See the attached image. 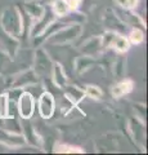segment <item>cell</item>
Returning a JSON list of instances; mask_svg holds the SVG:
<instances>
[{
    "label": "cell",
    "instance_id": "52a82bcc",
    "mask_svg": "<svg viewBox=\"0 0 148 155\" xmlns=\"http://www.w3.org/2000/svg\"><path fill=\"white\" fill-rule=\"evenodd\" d=\"M87 92H88V94H89V96L94 97V98H99V97L102 96V92L99 91L97 87H88V88H87Z\"/></svg>",
    "mask_w": 148,
    "mask_h": 155
},
{
    "label": "cell",
    "instance_id": "6da1fadb",
    "mask_svg": "<svg viewBox=\"0 0 148 155\" xmlns=\"http://www.w3.org/2000/svg\"><path fill=\"white\" fill-rule=\"evenodd\" d=\"M54 113V100L50 93H44L40 98V114L44 118H50Z\"/></svg>",
    "mask_w": 148,
    "mask_h": 155
},
{
    "label": "cell",
    "instance_id": "8992f818",
    "mask_svg": "<svg viewBox=\"0 0 148 155\" xmlns=\"http://www.w3.org/2000/svg\"><path fill=\"white\" fill-rule=\"evenodd\" d=\"M130 40L133 43H135V44H138V43H140L143 40V32L139 31V30H134L131 34H130Z\"/></svg>",
    "mask_w": 148,
    "mask_h": 155
},
{
    "label": "cell",
    "instance_id": "9c48e42d",
    "mask_svg": "<svg viewBox=\"0 0 148 155\" xmlns=\"http://www.w3.org/2000/svg\"><path fill=\"white\" fill-rule=\"evenodd\" d=\"M68 4H70V5H68V7H70L71 9H74V8H76V7H77V2H76V0H75V2H74V0H72V2H70Z\"/></svg>",
    "mask_w": 148,
    "mask_h": 155
},
{
    "label": "cell",
    "instance_id": "3957f363",
    "mask_svg": "<svg viewBox=\"0 0 148 155\" xmlns=\"http://www.w3.org/2000/svg\"><path fill=\"white\" fill-rule=\"evenodd\" d=\"M133 88V83L130 80H126V81H122V83H120L118 85L115 87V89L112 91V94L115 97H120L122 94L128 93V92H130Z\"/></svg>",
    "mask_w": 148,
    "mask_h": 155
},
{
    "label": "cell",
    "instance_id": "7a4b0ae2",
    "mask_svg": "<svg viewBox=\"0 0 148 155\" xmlns=\"http://www.w3.org/2000/svg\"><path fill=\"white\" fill-rule=\"evenodd\" d=\"M34 113V100H32L31 94L25 93L20 100V114L23 118L28 119Z\"/></svg>",
    "mask_w": 148,
    "mask_h": 155
},
{
    "label": "cell",
    "instance_id": "5b68a950",
    "mask_svg": "<svg viewBox=\"0 0 148 155\" xmlns=\"http://www.w3.org/2000/svg\"><path fill=\"white\" fill-rule=\"evenodd\" d=\"M68 9H70L68 3L65 2V0H57V2L54 3V11H55V13L65 14L66 12L68 11Z\"/></svg>",
    "mask_w": 148,
    "mask_h": 155
},
{
    "label": "cell",
    "instance_id": "277c9868",
    "mask_svg": "<svg viewBox=\"0 0 148 155\" xmlns=\"http://www.w3.org/2000/svg\"><path fill=\"white\" fill-rule=\"evenodd\" d=\"M111 44H112L115 48H116V49L121 51V52L128 51V48H129V43H128L126 39H125V38H121V36H116V35L113 36Z\"/></svg>",
    "mask_w": 148,
    "mask_h": 155
},
{
    "label": "cell",
    "instance_id": "ba28073f",
    "mask_svg": "<svg viewBox=\"0 0 148 155\" xmlns=\"http://www.w3.org/2000/svg\"><path fill=\"white\" fill-rule=\"evenodd\" d=\"M5 110H7V97L3 96L0 100V113L3 116H5Z\"/></svg>",
    "mask_w": 148,
    "mask_h": 155
}]
</instances>
